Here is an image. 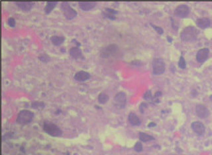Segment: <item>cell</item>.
Segmentation results:
<instances>
[{"mask_svg": "<svg viewBox=\"0 0 212 155\" xmlns=\"http://www.w3.org/2000/svg\"><path fill=\"white\" fill-rule=\"evenodd\" d=\"M42 129L48 135L54 137H59L62 135V131L54 123L50 121H45L43 123Z\"/></svg>", "mask_w": 212, "mask_h": 155, "instance_id": "6da1fadb", "label": "cell"}, {"mask_svg": "<svg viewBox=\"0 0 212 155\" xmlns=\"http://www.w3.org/2000/svg\"><path fill=\"white\" fill-rule=\"evenodd\" d=\"M197 36V31L194 27H187L182 31L180 37L184 42H193L196 41Z\"/></svg>", "mask_w": 212, "mask_h": 155, "instance_id": "7a4b0ae2", "label": "cell"}, {"mask_svg": "<svg viewBox=\"0 0 212 155\" xmlns=\"http://www.w3.org/2000/svg\"><path fill=\"white\" fill-rule=\"evenodd\" d=\"M35 114L32 111L29 110H22L19 113L16 121L20 125H27L32 122Z\"/></svg>", "mask_w": 212, "mask_h": 155, "instance_id": "3957f363", "label": "cell"}, {"mask_svg": "<svg viewBox=\"0 0 212 155\" xmlns=\"http://www.w3.org/2000/svg\"><path fill=\"white\" fill-rule=\"evenodd\" d=\"M61 10L63 15L68 20H72L76 18L78 15L77 11L72 7L69 3L67 1H63L61 4Z\"/></svg>", "mask_w": 212, "mask_h": 155, "instance_id": "277c9868", "label": "cell"}, {"mask_svg": "<svg viewBox=\"0 0 212 155\" xmlns=\"http://www.w3.org/2000/svg\"><path fill=\"white\" fill-rule=\"evenodd\" d=\"M119 47L116 44L109 45L107 47L102 49L100 51V57L104 59H107L111 56H112L118 51Z\"/></svg>", "mask_w": 212, "mask_h": 155, "instance_id": "5b68a950", "label": "cell"}, {"mask_svg": "<svg viewBox=\"0 0 212 155\" xmlns=\"http://www.w3.org/2000/svg\"><path fill=\"white\" fill-rule=\"evenodd\" d=\"M165 71V63L162 59H154L153 61V73L159 75Z\"/></svg>", "mask_w": 212, "mask_h": 155, "instance_id": "8992f818", "label": "cell"}, {"mask_svg": "<svg viewBox=\"0 0 212 155\" xmlns=\"http://www.w3.org/2000/svg\"><path fill=\"white\" fill-rule=\"evenodd\" d=\"M127 102V96L124 92H119L114 97V104L118 108H124Z\"/></svg>", "mask_w": 212, "mask_h": 155, "instance_id": "52a82bcc", "label": "cell"}, {"mask_svg": "<svg viewBox=\"0 0 212 155\" xmlns=\"http://www.w3.org/2000/svg\"><path fill=\"white\" fill-rule=\"evenodd\" d=\"M190 9L186 5H180L178 6L174 10L175 16L180 18H185L189 15Z\"/></svg>", "mask_w": 212, "mask_h": 155, "instance_id": "ba28073f", "label": "cell"}, {"mask_svg": "<svg viewBox=\"0 0 212 155\" xmlns=\"http://www.w3.org/2000/svg\"><path fill=\"white\" fill-rule=\"evenodd\" d=\"M197 116L201 119H205L210 114V111L205 106L203 105H197L196 108Z\"/></svg>", "mask_w": 212, "mask_h": 155, "instance_id": "9c48e42d", "label": "cell"}, {"mask_svg": "<svg viewBox=\"0 0 212 155\" xmlns=\"http://www.w3.org/2000/svg\"><path fill=\"white\" fill-rule=\"evenodd\" d=\"M209 53H210V50L208 48H203L197 51L196 55V59L197 62L202 63L207 60Z\"/></svg>", "mask_w": 212, "mask_h": 155, "instance_id": "30bf717a", "label": "cell"}, {"mask_svg": "<svg viewBox=\"0 0 212 155\" xmlns=\"http://www.w3.org/2000/svg\"><path fill=\"white\" fill-rule=\"evenodd\" d=\"M191 127L197 135L201 136L205 133V126L203 125V123H202L201 122L195 121L192 123L191 125Z\"/></svg>", "mask_w": 212, "mask_h": 155, "instance_id": "8fae6325", "label": "cell"}, {"mask_svg": "<svg viewBox=\"0 0 212 155\" xmlns=\"http://www.w3.org/2000/svg\"><path fill=\"white\" fill-rule=\"evenodd\" d=\"M74 79L78 82H84L90 79V74L86 71H80L75 74Z\"/></svg>", "mask_w": 212, "mask_h": 155, "instance_id": "7c38bea8", "label": "cell"}, {"mask_svg": "<svg viewBox=\"0 0 212 155\" xmlns=\"http://www.w3.org/2000/svg\"><path fill=\"white\" fill-rule=\"evenodd\" d=\"M15 5L20 10L24 11H29L32 9L33 5H35V2L32 1H17L15 2Z\"/></svg>", "mask_w": 212, "mask_h": 155, "instance_id": "4fadbf2b", "label": "cell"}, {"mask_svg": "<svg viewBox=\"0 0 212 155\" xmlns=\"http://www.w3.org/2000/svg\"><path fill=\"white\" fill-rule=\"evenodd\" d=\"M97 2L96 1H80L78 3L79 7L82 10L88 11L96 7Z\"/></svg>", "mask_w": 212, "mask_h": 155, "instance_id": "5bb4252c", "label": "cell"}, {"mask_svg": "<svg viewBox=\"0 0 212 155\" xmlns=\"http://www.w3.org/2000/svg\"><path fill=\"white\" fill-rule=\"evenodd\" d=\"M70 55L74 59H84V57L82 55V50L78 47H72L70 49Z\"/></svg>", "mask_w": 212, "mask_h": 155, "instance_id": "9a60e30c", "label": "cell"}, {"mask_svg": "<svg viewBox=\"0 0 212 155\" xmlns=\"http://www.w3.org/2000/svg\"><path fill=\"white\" fill-rule=\"evenodd\" d=\"M128 120L130 124L133 126H139L141 125V120L139 119L138 116L133 113H130L128 116Z\"/></svg>", "mask_w": 212, "mask_h": 155, "instance_id": "2e32d148", "label": "cell"}, {"mask_svg": "<svg viewBox=\"0 0 212 155\" xmlns=\"http://www.w3.org/2000/svg\"><path fill=\"white\" fill-rule=\"evenodd\" d=\"M211 22L208 18H201L197 19L196 25L197 26L201 29H205L210 26Z\"/></svg>", "mask_w": 212, "mask_h": 155, "instance_id": "e0dca14e", "label": "cell"}, {"mask_svg": "<svg viewBox=\"0 0 212 155\" xmlns=\"http://www.w3.org/2000/svg\"><path fill=\"white\" fill-rule=\"evenodd\" d=\"M57 4H58V1H48L45 7V13L47 14V15L50 13L54 8L56 7Z\"/></svg>", "mask_w": 212, "mask_h": 155, "instance_id": "ac0fdd59", "label": "cell"}, {"mask_svg": "<svg viewBox=\"0 0 212 155\" xmlns=\"http://www.w3.org/2000/svg\"><path fill=\"white\" fill-rule=\"evenodd\" d=\"M50 41L53 43V45L56 46H59L64 42L65 37L62 36H57V35L53 36L51 37Z\"/></svg>", "mask_w": 212, "mask_h": 155, "instance_id": "d6986e66", "label": "cell"}, {"mask_svg": "<svg viewBox=\"0 0 212 155\" xmlns=\"http://www.w3.org/2000/svg\"><path fill=\"white\" fill-rule=\"evenodd\" d=\"M139 137V139L141 140L142 142H149L151 141V140H154V138L153 136L145 133H140Z\"/></svg>", "mask_w": 212, "mask_h": 155, "instance_id": "ffe728a7", "label": "cell"}, {"mask_svg": "<svg viewBox=\"0 0 212 155\" xmlns=\"http://www.w3.org/2000/svg\"><path fill=\"white\" fill-rule=\"evenodd\" d=\"M109 99H110V97H109L107 94H105L104 93H100L98 96V101L100 104H102V105L105 104V103H107L108 102Z\"/></svg>", "mask_w": 212, "mask_h": 155, "instance_id": "44dd1931", "label": "cell"}, {"mask_svg": "<svg viewBox=\"0 0 212 155\" xmlns=\"http://www.w3.org/2000/svg\"><path fill=\"white\" fill-rule=\"evenodd\" d=\"M31 107L34 109L37 110H42L45 107V104L41 101H35L33 102L31 104Z\"/></svg>", "mask_w": 212, "mask_h": 155, "instance_id": "7402d4cb", "label": "cell"}, {"mask_svg": "<svg viewBox=\"0 0 212 155\" xmlns=\"http://www.w3.org/2000/svg\"><path fill=\"white\" fill-rule=\"evenodd\" d=\"M39 59L40 61L43 63H48L50 61V57L46 55V54H41V55L39 57Z\"/></svg>", "mask_w": 212, "mask_h": 155, "instance_id": "603a6c76", "label": "cell"}, {"mask_svg": "<svg viewBox=\"0 0 212 155\" xmlns=\"http://www.w3.org/2000/svg\"><path fill=\"white\" fill-rule=\"evenodd\" d=\"M178 66L180 69H184L186 67V63L184 57L182 56H181L180 57V60L178 62Z\"/></svg>", "mask_w": 212, "mask_h": 155, "instance_id": "cb8c5ba5", "label": "cell"}, {"mask_svg": "<svg viewBox=\"0 0 212 155\" xmlns=\"http://www.w3.org/2000/svg\"><path fill=\"white\" fill-rule=\"evenodd\" d=\"M134 150L137 153H140L143 151V145L141 144V142H136V144L134 146Z\"/></svg>", "mask_w": 212, "mask_h": 155, "instance_id": "d4e9b609", "label": "cell"}, {"mask_svg": "<svg viewBox=\"0 0 212 155\" xmlns=\"http://www.w3.org/2000/svg\"><path fill=\"white\" fill-rule=\"evenodd\" d=\"M102 15L104 17V18H108V19H110L111 20H115L116 18V17L115 16H113V15H111V14L110 13H109L107 12H106V11H103L102 12Z\"/></svg>", "mask_w": 212, "mask_h": 155, "instance_id": "484cf974", "label": "cell"}, {"mask_svg": "<svg viewBox=\"0 0 212 155\" xmlns=\"http://www.w3.org/2000/svg\"><path fill=\"white\" fill-rule=\"evenodd\" d=\"M143 98L146 100H150L153 99V96H152V93L151 91H148L146 92L143 95Z\"/></svg>", "mask_w": 212, "mask_h": 155, "instance_id": "4316f807", "label": "cell"}, {"mask_svg": "<svg viewBox=\"0 0 212 155\" xmlns=\"http://www.w3.org/2000/svg\"><path fill=\"white\" fill-rule=\"evenodd\" d=\"M151 25L153 27V29H154V30H155V31H156L157 33H158L159 34H160V35H162V34H163V33H164V31H163L162 28L158 27V26H156V25H154V24H151Z\"/></svg>", "mask_w": 212, "mask_h": 155, "instance_id": "83f0119b", "label": "cell"}, {"mask_svg": "<svg viewBox=\"0 0 212 155\" xmlns=\"http://www.w3.org/2000/svg\"><path fill=\"white\" fill-rule=\"evenodd\" d=\"M7 24L11 27H15V20L13 18H10L7 20Z\"/></svg>", "mask_w": 212, "mask_h": 155, "instance_id": "f1b7e54d", "label": "cell"}, {"mask_svg": "<svg viewBox=\"0 0 212 155\" xmlns=\"http://www.w3.org/2000/svg\"><path fill=\"white\" fill-rule=\"evenodd\" d=\"M147 103H141V105H140V107H139V110H140V111H141V113H144L145 109V108H147Z\"/></svg>", "mask_w": 212, "mask_h": 155, "instance_id": "f546056e", "label": "cell"}, {"mask_svg": "<svg viewBox=\"0 0 212 155\" xmlns=\"http://www.w3.org/2000/svg\"><path fill=\"white\" fill-rule=\"evenodd\" d=\"M105 11H106V12H107L111 14V15H113V16L116 15V14H117V13H118L117 11L114 10L113 9H111V8H106Z\"/></svg>", "mask_w": 212, "mask_h": 155, "instance_id": "4dcf8cb0", "label": "cell"}, {"mask_svg": "<svg viewBox=\"0 0 212 155\" xmlns=\"http://www.w3.org/2000/svg\"><path fill=\"white\" fill-rule=\"evenodd\" d=\"M133 65H135V66H141V64H142V63L140 61H138V60H135V61H133L132 63H131Z\"/></svg>", "mask_w": 212, "mask_h": 155, "instance_id": "1f68e13d", "label": "cell"}, {"mask_svg": "<svg viewBox=\"0 0 212 155\" xmlns=\"http://www.w3.org/2000/svg\"><path fill=\"white\" fill-rule=\"evenodd\" d=\"M156 126V124L154 123H150L148 125V128H151V127H154Z\"/></svg>", "mask_w": 212, "mask_h": 155, "instance_id": "d6a6232c", "label": "cell"}, {"mask_svg": "<svg viewBox=\"0 0 212 155\" xmlns=\"http://www.w3.org/2000/svg\"><path fill=\"white\" fill-rule=\"evenodd\" d=\"M192 94H193V96L196 97L197 94V93L196 92V91H192Z\"/></svg>", "mask_w": 212, "mask_h": 155, "instance_id": "836d02e7", "label": "cell"}, {"mask_svg": "<svg viewBox=\"0 0 212 155\" xmlns=\"http://www.w3.org/2000/svg\"><path fill=\"white\" fill-rule=\"evenodd\" d=\"M167 40L168 41V42L171 43L172 41H173V39H172L171 37H167Z\"/></svg>", "mask_w": 212, "mask_h": 155, "instance_id": "e575fe53", "label": "cell"}, {"mask_svg": "<svg viewBox=\"0 0 212 155\" xmlns=\"http://www.w3.org/2000/svg\"><path fill=\"white\" fill-rule=\"evenodd\" d=\"M210 100H211V101H212V94H211V95L210 97Z\"/></svg>", "mask_w": 212, "mask_h": 155, "instance_id": "d590c367", "label": "cell"}, {"mask_svg": "<svg viewBox=\"0 0 212 155\" xmlns=\"http://www.w3.org/2000/svg\"><path fill=\"white\" fill-rule=\"evenodd\" d=\"M67 155H70V154L69 153H67Z\"/></svg>", "mask_w": 212, "mask_h": 155, "instance_id": "8d00e7d4", "label": "cell"}]
</instances>
